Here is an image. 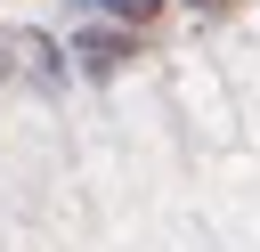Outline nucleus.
Segmentation results:
<instances>
[{"label":"nucleus","mask_w":260,"mask_h":252,"mask_svg":"<svg viewBox=\"0 0 260 252\" xmlns=\"http://www.w3.org/2000/svg\"><path fill=\"white\" fill-rule=\"evenodd\" d=\"M122 57H130V33H106V24H98V33H81V65H98V73H106V65H122Z\"/></svg>","instance_id":"f257e3e1"},{"label":"nucleus","mask_w":260,"mask_h":252,"mask_svg":"<svg viewBox=\"0 0 260 252\" xmlns=\"http://www.w3.org/2000/svg\"><path fill=\"white\" fill-rule=\"evenodd\" d=\"M154 8H162V0H106V16H122V24H146Z\"/></svg>","instance_id":"f03ea898"},{"label":"nucleus","mask_w":260,"mask_h":252,"mask_svg":"<svg viewBox=\"0 0 260 252\" xmlns=\"http://www.w3.org/2000/svg\"><path fill=\"white\" fill-rule=\"evenodd\" d=\"M195 8H228V0H195Z\"/></svg>","instance_id":"7ed1b4c3"}]
</instances>
